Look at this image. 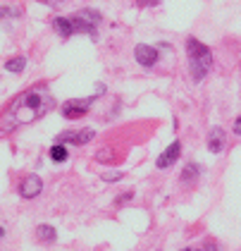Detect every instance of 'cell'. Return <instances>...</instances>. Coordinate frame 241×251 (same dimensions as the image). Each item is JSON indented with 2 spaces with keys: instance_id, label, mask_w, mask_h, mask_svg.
<instances>
[{
  "instance_id": "52a82bcc",
  "label": "cell",
  "mask_w": 241,
  "mask_h": 251,
  "mask_svg": "<svg viewBox=\"0 0 241 251\" xmlns=\"http://www.w3.org/2000/svg\"><path fill=\"white\" fill-rule=\"evenodd\" d=\"M179 155H182V141H172L165 151L158 155L155 168H158V170H167V168H172V165L179 160Z\"/></svg>"
},
{
  "instance_id": "44dd1931",
  "label": "cell",
  "mask_w": 241,
  "mask_h": 251,
  "mask_svg": "<svg viewBox=\"0 0 241 251\" xmlns=\"http://www.w3.org/2000/svg\"><path fill=\"white\" fill-rule=\"evenodd\" d=\"M203 251H217V244H215V242H208Z\"/></svg>"
},
{
  "instance_id": "9a60e30c",
  "label": "cell",
  "mask_w": 241,
  "mask_h": 251,
  "mask_svg": "<svg viewBox=\"0 0 241 251\" xmlns=\"http://www.w3.org/2000/svg\"><path fill=\"white\" fill-rule=\"evenodd\" d=\"M76 15H79L81 20H86L89 24H93V26H98V24H100V20H103L98 10H79Z\"/></svg>"
},
{
  "instance_id": "2e32d148",
  "label": "cell",
  "mask_w": 241,
  "mask_h": 251,
  "mask_svg": "<svg viewBox=\"0 0 241 251\" xmlns=\"http://www.w3.org/2000/svg\"><path fill=\"white\" fill-rule=\"evenodd\" d=\"M100 179L103 182H120V179H124V173L122 170H105L100 175Z\"/></svg>"
},
{
  "instance_id": "6da1fadb",
  "label": "cell",
  "mask_w": 241,
  "mask_h": 251,
  "mask_svg": "<svg viewBox=\"0 0 241 251\" xmlns=\"http://www.w3.org/2000/svg\"><path fill=\"white\" fill-rule=\"evenodd\" d=\"M50 108H55V98L50 91H46L43 86H36L22 96L5 110V115L0 120V132H10L24 125H31L46 115Z\"/></svg>"
},
{
  "instance_id": "7c38bea8",
  "label": "cell",
  "mask_w": 241,
  "mask_h": 251,
  "mask_svg": "<svg viewBox=\"0 0 241 251\" xmlns=\"http://www.w3.org/2000/svg\"><path fill=\"white\" fill-rule=\"evenodd\" d=\"M48 155H50V160H53V163H65V160L70 158V151H67V146H65V144H57L55 141V144L50 146Z\"/></svg>"
},
{
  "instance_id": "603a6c76",
  "label": "cell",
  "mask_w": 241,
  "mask_h": 251,
  "mask_svg": "<svg viewBox=\"0 0 241 251\" xmlns=\"http://www.w3.org/2000/svg\"><path fill=\"white\" fill-rule=\"evenodd\" d=\"M2 237H5V230H2V227H0V239H2Z\"/></svg>"
},
{
  "instance_id": "ffe728a7",
  "label": "cell",
  "mask_w": 241,
  "mask_h": 251,
  "mask_svg": "<svg viewBox=\"0 0 241 251\" xmlns=\"http://www.w3.org/2000/svg\"><path fill=\"white\" fill-rule=\"evenodd\" d=\"M234 134L237 136H241V115L234 120Z\"/></svg>"
},
{
  "instance_id": "7a4b0ae2",
  "label": "cell",
  "mask_w": 241,
  "mask_h": 251,
  "mask_svg": "<svg viewBox=\"0 0 241 251\" xmlns=\"http://www.w3.org/2000/svg\"><path fill=\"white\" fill-rule=\"evenodd\" d=\"M186 60H189V72L193 81H203L213 67V53L210 48L201 43L198 39L189 36L186 39Z\"/></svg>"
},
{
  "instance_id": "ac0fdd59",
  "label": "cell",
  "mask_w": 241,
  "mask_h": 251,
  "mask_svg": "<svg viewBox=\"0 0 241 251\" xmlns=\"http://www.w3.org/2000/svg\"><path fill=\"white\" fill-rule=\"evenodd\" d=\"M131 199H134V192H124V194H120V196L115 199V206H124V203H129Z\"/></svg>"
},
{
  "instance_id": "8fae6325",
  "label": "cell",
  "mask_w": 241,
  "mask_h": 251,
  "mask_svg": "<svg viewBox=\"0 0 241 251\" xmlns=\"http://www.w3.org/2000/svg\"><path fill=\"white\" fill-rule=\"evenodd\" d=\"M198 177H201V165H198V163H189V165H184V170L179 175L182 184H196Z\"/></svg>"
},
{
  "instance_id": "d6986e66",
  "label": "cell",
  "mask_w": 241,
  "mask_h": 251,
  "mask_svg": "<svg viewBox=\"0 0 241 251\" xmlns=\"http://www.w3.org/2000/svg\"><path fill=\"white\" fill-rule=\"evenodd\" d=\"M136 2H139L141 7H150V5H158L160 0H136Z\"/></svg>"
},
{
  "instance_id": "7402d4cb",
  "label": "cell",
  "mask_w": 241,
  "mask_h": 251,
  "mask_svg": "<svg viewBox=\"0 0 241 251\" xmlns=\"http://www.w3.org/2000/svg\"><path fill=\"white\" fill-rule=\"evenodd\" d=\"M179 251H203V249H196V247H186V249H179Z\"/></svg>"
},
{
  "instance_id": "9c48e42d",
  "label": "cell",
  "mask_w": 241,
  "mask_h": 251,
  "mask_svg": "<svg viewBox=\"0 0 241 251\" xmlns=\"http://www.w3.org/2000/svg\"><path fill=\"white\" fill-rule=\"evenodd\" d=\"M53 29H55L62 39H70V36H74L76 34L72 17H55V20H53Z\"/></svg>"
},
{
  "instance_id": "3957f363",
  "label": "cell",
  "mask_w": 241,
  "mask_h": 251,
  "mask_svg": "<svg viewBox=\"0 0 241 251\" xmlns=\"http://www.w3.org/2000/svg\"><path fill=\"white\" fill-rule=\"evenodd\" d=\"M93 103H96V96H89V98H72V100L62 103L60 113H62V117H67V120H79V117L89 115V110H91Z\"/></svg>"
},
{
  "instance_id": "e0dca14e",
  "label": "cell",
  "mask_w": 241,
  "mask_h": 251,
  "mask_svg": "<svg viewBox=\"0 0 241 251\" xmlns=\"http://www.w3.org/2000/svg\"><path fill=\"white\" fill-rule=\"evenodd\" d=\"M7 17H19L17 7H0V20H7Z\"/></svg>"
},
{
  "instance_id": "ba28073f",
  "label": "cell",
  "mask_w": 241,
  "mask_h": 251,
  "mask_svg": "<svg viewBox=\"0 0 241 251\" xmlns=\"http://www.w3.org/2000/svg\"><path fill=\"white\" fill-rule=\"evenodd\" d=\"M224 146H227V134H224L222 127H213L208 132V151L210 153H222Z\"/></svg>"
},
{
  "instance_id": "5bb4252c",
  "label": "cell",
  "mask_w": 241,
  "mask_h": 251,
  "mask_svg": "<svg viewBox=\"0 0 241 251\" xmlns=\"http://www.w3.org/2000/svg\"><path fill=\"white\" fill-rule=\"evenodd\" d=\"M96 160L103 163V165H112V163L117 160V151H115L112 146H105V149H100V151L96 153Z\"/></svg>"
},
{
  "instance_id": "8992f818",
  "label": "cell",
  "mask_w": 241,
  "mask_h": 251,
  "mask_svg": "<svg viewBox=\"0 0 241 251\" xmlns=\"http://www.w3.org/2000/svg\"><path fill=\"white\" fill-rule=\"evenodd\" d=\"M17 192L22 199H36L43 192V179L38 175H24L17 184Z\"/></svg>"
},
{
  "instance_id": "30bf717a",
  "label": "cell",
  "mask_w": 241,
  "mask_h": 251,
  "mask_svg": "<svg viewBox=\"0 0 241 251\" xmlns=\"http://www.w3.org/2000/svg\"><path fill=\"white\" fill-rule=\"evenodd\" d=\"M36 239L41 242V244H55L57 242V230L53 227V225H38L36 227Z\"/></svg>"
},
{
  "instance_id": "5b68a950",
  "label": "cell",
  "mask_w": 241,
  "mask_h": 251,
  "mask_svg": "<svg viewBox=\"0 0 241 251\" xmlns=\"http://www.w3.org/2000/svg\"><path fill=\"white\" fill-rule=\"evenodd\" d=\"M158 48L155 46H148V43H139L136 48H134V60L139 62V67H144V70H150V67H155L158 65Z\"/></svg>"
},
{
  "instance_id": "277c9868",
  "label": "cell",
  "mask_w": 241,
  "mask_h": 251,
  "mask_svg": "<svg viewBox=\"0 0 241 251\" xmlns=\"http://www.w3.org/2000/svg\"><path fill=\"white\" fill-rule=\"evenodd\" d=\"M96 132L93 129H67L62 134H57V144L65 146H86L89 141H93Z\"/></svg>"
},
{
  "instance_id": "4fadbf2b",
  "label": "cell",
  "mask_w": 241,
  "mask_h": 251,
  "mask_svg": "<svg viewBox=\"0 0 241 251\" xmlns=\"http://www.w3.org/2000/svg\"><path fill=\"white\" fill-rule=\"evenodd\" d=\"M24 67H26V58H22V55L10 58L7 62H5V70H7L10 75H22V72H24Z\"/></svg>"
}]
</instances>
